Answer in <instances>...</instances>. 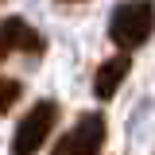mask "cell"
<instances>
[{
    "label": "cell",
    "instance_id": "obj_1",
    "mask_svg": "<svg viewBox=\"0 0 155 155\" xmlns=\"http://www.w3.org/2000/svg\"><path fill=\"white\" fill-rule=\"evenodd\" d=\"M155 31V4L151 0H128V4H116L113 19H109V39H113L120 51H136L143 47Z\"/></svg>",
    "mask_w": 155,
    "mask_h": 155
},
{
    "label": "cell",
    "instance_id": "obj_2",
    "mask_svg": "<svg viewBox=\"0 0 155 155\" xmlns=\"http://www.w3.org/2000/svg\"><path fill=\"white\" fill-rule=\"evenodd\" d=\"M54 124H58V105L54 101H35L27 109V116L19 120V128H16L12 155H35L47 143V136L54 132Z\"/></svg>",
    "mask_w": 155,
    "mask_h": 155
},
{
    "label": "cell",
    "instance_id": "obj_3",
    "mask_svg": "<svg viewBox=\"0 0 155 155\" xmlns=\"http://www.w3.org/2000/svg\"><path fill=\"white\" fill-rule=\"evenodd\" d=\"M101 143H105V116L101 113H81L70 132L58 136L51 155H101Z\"/></svg>",
    "mask_w": 155,
    "mask_h": 155
},
{
    "label": "cell",
    "instance_id": "obj_4",
    "mask_svg": "<svg viewBox=\"0 0 155 155\" xmlns=\"http://www.w3.org/2000/svg\"><path fill=\"white\" fill-rule=\"evenodd\" d=\"M16 51H23V54H43V51H47V39L39 35L31 23H23L19 16H8V19H4L0 54H16Z\"/></svg>",
    "mask_w": 155,
    "mask_h": 155
},
{
    "label": "cell",
    "instance_id": "obj_5",
    "mask_svg": "<svg viewBox=\"0 0 155 155\" xmlns=\"http://www.w3.org/2000/svg\"><path fill=\"white\" fill-rule=\"evenodd\" d=\"M128 70H132V62H128V54L120 51V54H113L109 62H101V70H97L93 78V93L101 97V101H109V97L120 89V81L128 78Z\"/></svg>",
    "mask_w": 155,
    "mask_h": 155
},
{
    "label": "cell",
    "instance_id": "obj_6",
    "mask_svg": "<svg viewBox=\"0 0 155 155\" xmlns=\"http://www.w3.org/2000/svg\"><path fill=\"white\" fill-rule=\"evenodd\" d=\"M16 97H19V81H12V78H8V81H4V101H0V105H4V113L16 105Z\"/></svg>",
    "mask_w": 155,
    "mask_h": 155
},
{
    "label": "cell",
    "instance_id": "obj_7",
    "mask_svg": "<svg viewBox=\"0 0 155 155\" xmlns=\"http://www.w3.org/2000/svg\"><path fill=\"white\" fill-rule=\"evenodd\" d=\"M66 4H78V0H66Z\"/></svg>",
    "mask_w": 155,
    "mask_h": 155
}]
</instances>
